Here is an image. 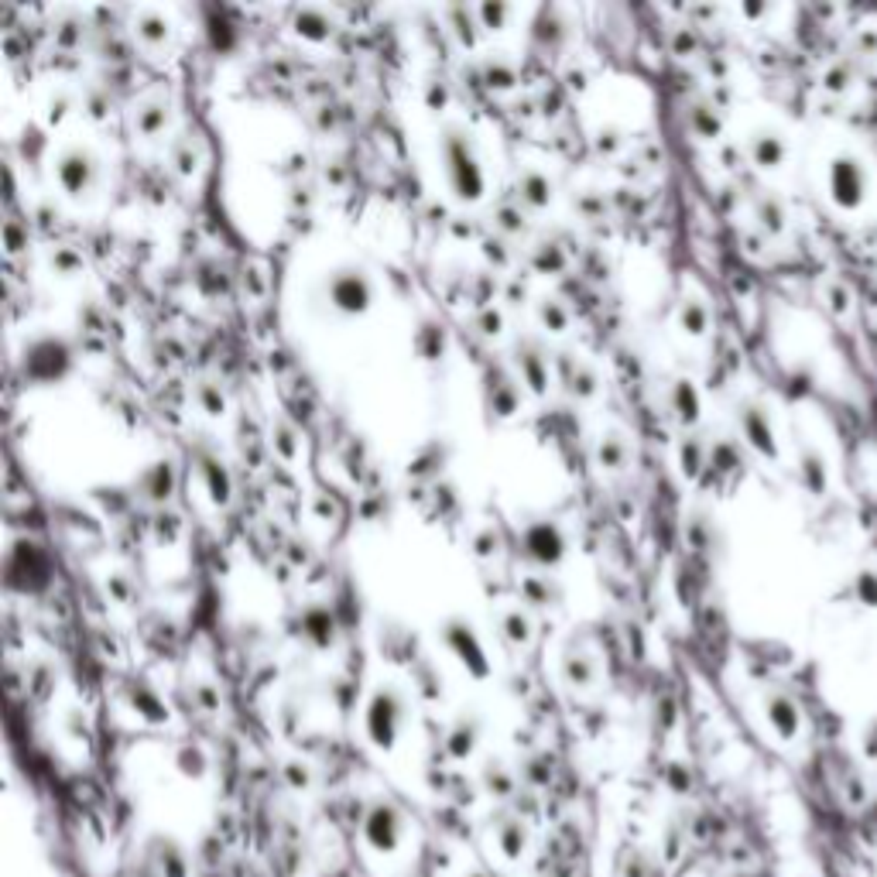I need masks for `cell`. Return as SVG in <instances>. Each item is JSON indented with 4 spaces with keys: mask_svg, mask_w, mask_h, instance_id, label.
<instances>
[{
    "mask_svg": "<svg viewBox=\"0 0 877 877\" xmlns=\"http://www.w3.org/2000/svg\"><path fill=\"white\" fill-rule=\"evenodd\" d=\"M195 470H199V480H203V487H206V494H210V501L216 507L230 504V497H233V476H230L227 463L220 456H212L210 449H199L195 453Z\"/></svg>",
    "mask_w": 877,
    "mask_h": 877,
    "instance_id": "obj_12",
    "label": "cell"
},
{
    "mask_svg": "<svg viewBox=\"0 0 877 877\" xmlns=\"http://www.w3.org/2000/svg\"><path fill=\"white\" fill-rule=\"evenodd\" d=\"M107 589L114 593L117 600H127V597H130V589H127V580H124V572H114V576L107 580Z\"/></svg>",
    "mask_w": 877,
    "mask_h": 877,
    "instance_id": "obj_60",
    "label": "cell"
},
{
    "mask_svg": "<svg viewBox=\"0 0 877 877\" xmlns=\"http://www.w3.org/2000/svg\"><path fill=\"white\" fill-rule=\"evenodd\" d=\"M193 394H195V405L203 408L206 415H212V419L227 415V394L220 391V384H216V381H199Z\"/></svg>",
    "mask_w": 877,
    "mask_h": 877,
    "instance_id": "obj_36",
    "label": "cell"
},
{
    "mask_svg": "<svg viewBox=\"0 0 877 877\" xmlns=\"http://www.w3.org/2000/svg\"><path fill=\"white\" fill-rule=\"evenodd\" d=\"M802 480H806V487L813 490V494H823L829 484V473H826V463H823V456L813 453V449H806L802 453Z\"/></svg>",
    "mask_w": 877,
    "mask_h": 877,
    "instance_id": "obj_39",
    "label": "cell"
},
{
    "mask_svg": "<svg viewBox=\"0 0 877 877\" xmlns=\"http://www.w3.org/2000/svg\"><path fill=\"white\" fill-rule=\"evenodd\" d=\"M679 325H683V333H689V336H703L710 329V309L699 298H685L683 306H679Z\"/></svg>",
    "mask_w": 877,
    "mask_h": 877,
    "instance_id": "obj_34",
    "label": "cell"
},
{
    "mask_svg": "<svg viewBox=\"0 0 877 877\" xmlns=\"http://www.w3.org/2000/svg\"><path fill=\"white\" fill-rule=\"evenodd\" d=\"M86 114L93 117V120H103V117L110 114V93L90 90V97H86Z\"/></svg>",
    "mask_w": 877,
    "mask_h": 877,
    "instance_id": "obj_52",
    "label": "cell"
},
{
    "mask_svg": "<svg viewBox=\"0 0 877 877\" xmlns=\"http://www.w3.org/2000/svg\"><path fill=\"white\" fill-rule=\"evenodd\" d=\"M514 367H518L521 384L535 398L549 394V357L535 340H528V336L514 340Z\"/></svg>",
    "mask_w": 877,
    "mask_h": 877,
    "instance_id": "obj_9",
    "label": "cell"
},
{
    "mask_svg": "<svg viewBox=\"0 0 877 877\" xmlns=\"http://www.w3.org/2000/svg\"><path fill=\"white\" fill-rule=\"evenodd\" d=\"M438 637H442V645L449 648V655L470 672L473 679H487L490 675L487 648H484V641H480V634H476V627H473L470 620L449 618L446 624H442Z\"/></svg>",
    "mask_w": 877,
    "mask_h": 877,
    "instance_id": "obj_5",
    "label": "cell"
},
{
    "mask_svg": "<svg viewBox=\"0 0 877 877\" xmlns=\"http://www.w3.org/2000/svg\"><path fill=\"white\" fill-rule=\"evenodd\" d=\"M292 28L298 38H306V42H312V45H319V42H325V38L333 34V21H329L319 7H302V11H295Z\"/></svg>",
    "mask_w": 877,
    "mask_h": 877,
    "instance_id": "obj_21",
    "label": "cell"
},
{
    "mask_svg": "<svg viewBox=\"0 0 877 877\" xmlns=\"http://www.w3.org/2000/svg\"><path fill=\"white\" fill-rule=\"evenodd\" d=\"M501 631L504 637L511 641V645H532V618L521 610V607H511V610H504L501 614Z\"/></svg>",
    "mask_w": 877,
    "mask_h": 877,
    "instance_id": "obj_31",
    "label": "cell"
},
{
    "mask_svg": "<svg viewBox=\"0 0 877 877\" xmlns=\"http://www.w3.org/2000/svg\"><path fill=\"white\" fill-rule=\"evenodd\" d=\"M130 703H134V710L141 716H147L151 723H162V720H168V710H165V703L151 689H147L145 683H134L130 685Z\"/></svg>",
    "mask_w": 877,
    "mask_h": 877,
    "instance_id": "obj_32",
    "label": "cell"
},
{
    "mask_svg": "<svg viewBox=\"0 0 877 877\" xmlns=\"http://www.w3.org/2000/svg\"><path fill=\"white\" fill-rule=\"evenodd\" d=\"M521 405V388L514 384V377L501 371V367H490L487 371V408L497 419H511Z\"/></svg>",
    "mask_w": 877,
    "mask_h": 877,
    "instance_id": "obj_13",
    "label": "cell"
},
{
    "mask_svg": "<svg viewBox=\"0 0 877 877\" xmlns=\"http://www.w3.org/2000/svg\"><path fill=\"white\" fill-rule=\"evenodd\" d=\"M271 446H275V453L281 456L285 463H295V459H298V453H302L298 432H295L292 422H285V419H278V422L271 425Z\"/></svg>",
    "mask_w": 877,
    "mask_h": 877,
    "instance_id": "obj_33",
    "label": "cell"
},
{
    "mask_svg": "<svg viewBox=\"0 0 877 877\" xmlns=\"http://www.w3.org/2000/svg\"><path fill=\"white\" fill-rule=\"evenodd\" d=\"M175 484H179V473H175V463L172 459H158L151 463L141 480H137V494L151 504H165L172 494H175Z\"/></svg>",
    "mask_w": 877,
    "mask_h": 877,
    "instance_id": "obj_14",
    "label": "cell"
},
{
    "mask_svg": "<svg viewBox=\"0 0 877 877\" xmlns=\"http://www.w3.org/2000/svg\"><path fill=\"white\" fill-rule=\"evenodd\" d=\"M566 384H569V394H576V398H593L600 381H597V374H593V367H586V363L576 360V367H569Z\"/></svg>",
    "mask_w": 877,
    "mask_h": 877,
    "instance_id": "obj_41",
    "label": "cell"
},
{
    "mask_svg": "<svg viewBox=\"0 0 877 877\" xmlns=\"http://www.w3.org/2000/svg\"><path fill=\"white\" fill-rule=\"evenodd\" d=\"M134 34H137V42H141V45H147V49H158V45H165V42H168V21H165V14H158V11H145V14H137Z\"/></svg>",
    "mask_w": 877,
    "mask_h": 877,
    "instance_id": "obj_25",
    "label": "cell"
},
{
    "mask_svg": "<svg viewBox=\"0 0 877 877\" xmlns=\"http://www.w3.org/2000/svg\"><path fill=\"white\" fill-rule=\"evenodd\" d=\"M4 572H7V586L11 589L34 597V593H42L52 583V559L38 542L21 538V542H14V549L7 552Z\"/></svg>",
    "mask_w": 877,
    "mask_h": 877,
    "instance_id": "obj_3",
    "label": "cell"
},
{
    "mask_svg": "<svg viewBox=\"0 0 877 877\" xmlns=\"http://www.w3.org/2000/svg\"><path fill=\"white\" fill-rule=\"evenodd\" d=\"M438 155H442V168H446V182L459 203H476L484 199L487 179H484V165L476 158V145L473 134L459 124H446L442 137H438Z\"/></svg>",
    "mask_w": 877,
    "mask_h": 877,
    "instance_id": "obj_1",
    "label": "cell"
},
{
    "mask_svg": "<svg viewBox=\"0 0 877 877\" xmlns=\"http://www.w3.org/2000/svg\"><path fill=\"white\" fill-rule=\"evenodd\" d=\"M446 343H449L446 325L438 323V319H432V316H425L422 323H419V329H415V354H419V360H425V363L442 360Z\"/></svg>",
    "mask_w": 877,
    "mask_h": 877,
    "instance_id": "obj_17",
    "label": "cell"
},
{
    "mask_svg": "<svg viewBox=\"0 0 877 877\" xmlns=\"http://www.w3.org/2000/svg\"><path fill=\"white\" fill-rule=\"evenodd\" d=\"M532 268H535L538 275H559V271H566V254H562V247L542 240V244L532 250Z\"/></svg>",
    "mask_w": 877,
    "mask_h": 877,
    "instance_id": "obj_35",
    "label": "cell"
},
{
    "mask_svg": "<svg viewBox=\"0 0 877 877\" xmlns=\"http://www.w3.org/2000/svg\"><path fill=\"white\" fill-rule=\"evenodd\" d=\"M507 17H511V7L501 4V0H494V4L487 0V4L476 7V21H480V28H487V32H504Z\"/></svg>",
    "mask_w": 877,
    "mask_h": 877,
    "instance_id": "obj_45",
    "label": "cell"
},
{
    "mask_svg": "<svg viewBox=\"0 0 877 877\" xmlns=\"http://www.w3.org/2000/svg\"><path fill=\"white\" fill-rule=\"evenodd\" d=\"M476 733H480L476 720H473V716H459L456 727L449 731V737H446V750H449L453 758H467V754L476 748Z\"/></svg>",
    "mask_w": 877,
    "mask_h": 877,
    "instance_id": "obj_28",
    "label": "cell"
},
{
    "mask_svg": "<svg viewBox=\"0 0 877 877\" xmlns=\"http://www.w3.org/2000/svg\"><path fill=\"white\" fill-rule=\"evenodd\" d=\"M449 17H453L456 24V38H459V45H467V49H473L476 45V11H467V7H453L449 11Z\"/></svg>",
    "mask_w": 877,
    "mask_h": 877,
    "instance_id": "obj_44",
    "label": "cell"
},
{
    "mask_svg": "<svg viewBox=\"0 0 877 877\" xmlns=\"http://www.w3.org/2000/svg\"><path fill=\"white\" fill-rule=\"evenodd\" d=\"M172 120V103L168 99H145L137 110H134V130L145 134V137H155L162 134Z\"/></svg>",
    "mask_w": 877,
    "mask_h": 877,
    "instance_id": "obj_19",
    "label": "cell"
},
{
    "mask_svg": "<svg viewBox=\"0 0 877 877\" xmlns=\"http://www.w3.org/2000/svg\"><path fill=\"white\" fill-rule=\"evenodd\" d=\"M672 52H675V55H693V52H696V34H693V28H679V32H675V38H672Z\"/></svg>",
    "mask_w": 877,
    "mask_h": 877,
    "instance_id": "obj_57",
    "label": "cell"
},
{
    "mask_svg": "<svg viewBox=\"0 0 877 877\" xmlns=\"http://www.w3.org/2000/svg\"><path fill=\"white\" fill-rule=\"evenodd\" d=\"M72 363H76V354H72L69 340H62V336H38V340L24 346L21 371L34 384H59V381L69 377Z\"/></svg>",
    "mask_w": 877,
    "mask_h": 877,
    "instance_id": "obj_2",
    "label": "cell"
},
{
    "mask_svg": "<svg viewBox=\"0 0 877 877\" xmlns=\"http://www.w3.org/2000/svg\"><path fill=\"white\" fill-rule=\"evenodd\" d=\"M768 720H771V727H775V731H778L781 737H796V733H798V723H802V716H798V706L788 696H785V693H775V696H768Z\"/></svg>",
    "mask_w": 877,
    "mask_h": 877,
    "instance_id": "obj_23",
    "label": "cell"
},
{
    "mask_svg": "<svg viewBox=\"0 0 877 877\" xmlns=\"http://www.w3.org/2000/svg\"><path fill=\"white\" fill-rule=\"evenodd\" d=\"M679 463H683V473L689 480H696L703 467H710V449L703 446L699 436H685L683 446H679Z\"/></svg>",
    "mask_w": 877,
    "mask_h": 877,
    "instance_id": "obj_30",
    "label": "cell"
},
{
    "mask_svg": "<svg viewBox=\"0 0 877 877\" xmlns=\"http://www.w3.org/2000/svg\"><path fill=\"white\" fill-rule=\"evenodd\" d=\"M97 175H99V158L90 147L72 145L65 147V151H59V158H55V182H59V189L65 195L90 193L97 185Z\"/></svg>",
    "mask_w": 877,
    "mask_h": 877,
    "instance_id": "obj_7",
    "label": "cell"
},
{
    "mask_svg": "<svg viewBox=\"0 0 877 877\" xmlns=\"http://www.w3.org/2000/svg\"><path fill=\"white\" fill-rule=\"evenodd\" d=\"M521 555L528 562H535V566H545V569L559 566L566 559V535H562V528L549 518L524 524V532H521Z\"/></svg>",
    "mask_w": 877,
    "mask_h": 877,
    "instance_id": "obj_8",
    "label": "cell"
},
{
    "mask_svg": "<svg viewBox=\"0 0 877 877\" xmlns=\"http://www.w3.org/2000/svg\"><path fill=\"white\" fill-rule=\"evenodd\" d=\"M80 264H82V258L72 250V247H59V250L52 254V268H55L59 275H72Z\"/></svg>",
    "mask_w": 877,
    "mask_h": 877,
    "instance_id": "obj_50",
    "label": "cell"
},
{
    "mask_svg": "<svg viewBox=\"0 0 877 877\" xmlns=\"http://www.w3.org/2000/svg\"><path fill=\"white\" fill-rule=\"evenodd\" d=\"M497 545H501V538H497V532H494V528H484L480 535L473 538V552L480 555V559H490V555H497Z\"/></svg>",
    "mask_w": 877,
    "mask_h": 877,
    "instance_id": "obj_53",
    "label": "cell"
},
{
    "mask_svg": "<svg viewBox=\"0 0 877 877\" xmlns=\"http://www.w3.org/2000/svg\"><path fill=\"white\" fill-rule=\"evenodd\" d=\"M405 720V699L394 685H381L367 703V733L377 748L391 750Z\"/></svg>",
    "mask_w": 877,
    "mask_h": 877,
    "instance_id": "obj_6",
    "label": "cell"
},
{
    "mask_svg": "<svg viewBox=\"0 0 877 877\" xmlns=\"http://www.w3.org/2000/svg\"><path fill=\"white\" fill-rule=\"evenodd\" d=\"M394 833H398V813L391 806H377L367 819V836L377 846H394Z\"/></svg>",
    "mask_w": 877,
    "mask_h": 877,
    "instance_id": "obj_26",
    "label": "cell"
},
{
    "mask_svg": "<svg viewBox=\"0 0 877 877\" xmlns=\"http://www.w3.org/2000/svg\"><path fill=\"white\" fill-rule=\"evenodd\" d=\"M668 408L675 415L679 425H696L699 411H703V401H699V391L689 377H675L672 388H668Z\"/></svg>",
    "mask_w": 877,
    "mask_h": 877,
    "instance_id": "obj_16",
    "label": "cell"
},
{
    "mask_svg": "<svg viewBox=\"0 0 877 877\" xmlns=\"http://www.w3.org/2000/svg\"><path fill=\"white\" fill-rule=\"evenodd\" d=\"M750 158H754V165H761V168H778L781 162H785V137H781L778 130H758L754 137H750Z\"/></svg>",
    "mask_w": 877,
    "mask_h": 877,
    "instance_id": "obj_20",
    "label": "cell"
},
{
    "mask_svg": "<svg viewBox=\"0 0 877 877\" xmlns=\"http://www.w3.org/2000/svg\"><path fill=\"white\" fill-rule=\"evenodd\" d=\"M737 422H740V432H744V438H748V446L754 449V453L768 456V459L778 456L775 429H771V419H768V411H764L761 405L744 401V405L737 408Z\"/></svg>",
    "mask_w": 877,
    "mask_h": 877,
    "instance_id": "obj_10",
    "label": "cell"
},
{
    "mask_svg": "<svg viewBox=\"0 0 877 877\" xmlns=\"http://www.w3.org/2000/svg\"><path fill=\"white\" fill-rule=\"evenodd\" d=\"M521 597H524V603H532V607H549V603H555L562 597V589L549 576H528V580H521Z\"/></svg>",
    "mask_w": 877,
    "mask_h": 877,
    "instance_id": "obj_27",
    "label": "cell"
},
{
    "mask_svg": "<svg viewBox=\"0 0 877 877\" xmlns=\"http://www.w3.org/2000/svg\"><path fill=\"white\" fill-rule=\"evenodd\" d=\"M754 216L768 233H781L785 230V206H781L775 195H761L758 206H754Z\"/></svg>",
    "mask_w": 877,
    "mask_h": 877,
    "instance_id": "obj_40",
    "label": "cell"
},
{
    "mask_svg": "<svg viewBox=\"0 0 877 877\" xmlns=\"http://www.w3.org/2000/svg\"><path fill=\"white\" fill-rule=\"evenodd\" d=\"M627 459H631V446H627V438L620 436L618 429L603 432L600 442H597V463H600V470H624V467H627Z\"/></svg>",
    "mask_w": 877,
    "mask_h": 877,
    "instance_id": "obj_22",
    "label": "cell"
},
{
    "mask_svg": "<svg viewBox=\"0 0 877 877\" xmlns=\"http://www.w3.org/2000/svg\"><path fill=\"white\" fill-rule=\"evenodd\" d=\"M195 696H199V706H203V710H216V706H220V696L212 693L210 683H199V685H195Z\"/></svg>",
    "mask_w": 877,
    "mask_h": 877,
    "instance_id": "obj_58",
    "label": "cell"
},
{
    "mask_svg": "<svg viewBox=\"0 0 877 877\" xmlns=\"http://www.w3.org/2000/svg\"><path fill=\"white\" fill-rule=\"evenodd\" d=\"M473 329L480 333V336H501L504 329V316L494 306H484V309L473 316Z\"/></svg>",
    "mask_w": 877,
    "mask_h": 877,
    "instance_id": "obj_47",
    "label": "cell"
},
{
    "mask_svg": "<svg viewBox=\"0 0 877 877\" xmlns=\"http://www.w3.org/2000/svg\"><path fill=\"white\" fill-rule=\"evenodd\" d=\"M562 675H566L569 685L589 689V685L597 683V662H593V655H586V651H569L566 658H562Z\"/></svg>",
    "mask_w": 877,
    "mask_h": 877,
    "instance_id": "obj_24",
    "label": "cell"
},
{
    "mask_svg": "<svg viewBox=\"0 0 877 877\" xmlns=\"http://www.w3.org/2000/svg\"><path fill=\"white\" fill-rule=\"evenodd\" d=\"M689 127H693L696 137L710 141V137L720 134V114H716L710 103H693L689 107Z\"/></svg>",
    "mask_w": 877,
    "mask_h": 877,
    "instance_id": "obj_37",
    "label": "cell"
},
{
    "mask_svg": "<svg viewBox=\"0 0 877 877\" xmlns=\"http://www.w3.org/2000/svg\"><path fill=\"white\" fill-rule=\"evenodd\" d=\"M179 764H182V771H185V775H203V768H206V761H203V750H195V748L182 750Z\"/></svg>",
    "mask_w": 877,
    "mask_h": 877,
    "instance_id": "obj_56",
    "label": "cell"
},
{
    "mask_svg": "<svg viewBox=\"0 0 877 877\" xmlns=\"http://www.w3.org/2000/svg\"><path fill=\"white\" fill-rule=\"evenodd\" d=\"M298 634L309 641L312 648H329L336 641V620L329 614V607H323V603L306 607L302 618H298Z\"/></svg>",
    "mask_w": 877,
    "mask_h": 877,
    "instance_id": "obj_15",
    "label": "cell"
},
{
    "mask_svg": "<svg viewBox=\"0 0 877 877\" xmlns=\"http://www.w3.org/2000/svg\"><path fill=\"white\" fill-rule=\"evenodd\" d=\"M199 158H203V155H199V145H195L189 134L172 147V165H175L179 175H193L195 168H199Z\"/></svg>",
    "mask_w": 877,
    "mask_h": 877,
    "instance_id": "obj_43",
    "label": "cell"
},
{
    "mask_svg": "<svg viewBox=\"0 0 877 877\" xmlns=\"http://www.w3.org/2000/svg\"><path fill=\"white\" fill-rule=\"evenodd\" d=\"M518 199H521V206H528V210H545V206L552 203V182H549V175H542L538 168L521 172Z\"/></svg>",
    "mask_w": 877,
    "mask_h": 877,
    "instance_id": "obj_18",
    "label": "cell"
},
{
    "mask_svg": "<svg viewBox=\"0 0 877 877\" xmlns=\"http://www.w3.org/2000/svg\"><path fill=\"white\" fill-rule=\"evenodd\" d=\"M4 237H7V250H11V254H17V250L24 247V240H21V227H17V220H7V227H4Z\"/></svg>",
    "mask_w": 877,
    "mask_h": 877,
    "instance_id": "obj_59",
    "label": "cell"
},
{
    "mask_svg": "<svg viewBox=\"0 0 877 877\" xmlns=\"http://www.w3.org/2000/svg\"><path fill=\"white\" fill-rule=\"evenodd\" d=\"M480 72H484V82H487L490 90H497V93L511 90V86L518 82V76H514V65L504 62V59H497V55H494V59H487Z\"/></svg>",
    "mask_w": 877,
    "mask_h": 877,
    "instance_id": "obj_38",
    "label": "cell"
},
{
    "mask_svg": "<svg viewBox=\"0 0 877 877\" xmlns=\"http://www.w3.org/2000/svg\"><path fill=\"white\" fill-rule=\"evenodd\" d=\"M487 778H490V785H494V764L487 768ZM497 788H501V792H511V778H507V775H497Z\"/></svg>",
    "mask_w": 877,
    "mask_h": 877,
    "instance_id": "obj_61",
    "label": "cell"
},
{
    "mask_svg": "<svg viewBox=\"0 0 877 877\" xmlns=\"http://www.w3.org/2000/svg\"><path fill=\"white\" fill-rule=\"evenodd\" d=\"M494 227L501 230V237H518V233H524V212L514 210V206H501V210L494 212Z\"/></svg>",
    "mask_w": 877,
    "mask_h": 877,
    "instance_id": "obj_46",
    "label": "cell"
},
{
    "mask_svg": "<svg viewBox=\"0 0 877 877\" xmlns=\"http://www.w3.org/2000/svg\"><path fill=\"white\" fill-rule=\"evenodd\" d=\"M538 319L549 333H566L569 329V309L559 298H542L538 302Z\"/></svg>",
    "mask_w": 877,
    "mask_h": 877,
    "instance_id": "obj_42",
    "label": "cell"
},
{
    "mask_svg": "<svg viewBox=\"0 0 877 877\" xmlns=\"http://www.w3.org/2000/svg\"><path fill=\"white\" fill-rule=\"evenodd\" d=\"M179 514H172V511H162L158 514V521H155V538L158 542H165V545H172L175 538H179Z\"/></svg>",
    "mask_w": 877,
    "mask_h": 877,
    "instance_id": "obj_49",
    "label": "cell"
},
{
    "mask_svg": "<svg viewBox=\"0 0 877 877\" xmlns=\"http://www.w3.org/2000/svg\"><path fill=\"white\" fill-rule=\"evenodd\" d=\"M857 597H861L867 607H877V572L874 569H863L857 576Z\"/></svg>",
    "mask_w": 877,
    "mask_h": 877,
    "instance_id": "obj_51",
    "label": "cell"
},
{
    "mask_svg": "<svg viewBox=\"0 0 877 877\" xmlns=\"http://www.w3.org/2000/svg\"><path fill=\"white\" fill-rule=\"evenodd\" d=\"M82 34H86V28H80L76 21H65L62 28H55V42L62 45V49H76L82 42Z\"/></svg>",
    "mask_w": 877,
    "mask_h": 877,
    "instance_id": "obj_54",
    "label": "cell"
},
{
    "mask_svg": "<svg viewBox=\"0 0 877 877\" xmlns=\"http://www.w3.org/2000/svg\"><path fill=\"white\" fill-rule=\"evenodd\" d=\"M425 107L429 110H446L449 107V82L446 80L425 82Z\"/></svg>",
    "mask_w": 877,
    "mask_h": 877,
    "instance_id": "obj_48",
    "label": "cell"
},
{
    "mask_svg": "<svg viewBox=\"0 0 877 877\" xmlns=\"http://www.w3.org/2000/svg\"><path fill=\"white\" fill-rule=\"evenodd\" d=\"M829 189H833V199H836L844 210H853V206L863 199V189H867L863 165L853 162V158H836L833 168H829Z\"/></svg>",
    "mask_w": 877,
    "mask_h": 877,
    "instance_id": "obj_11",
    "label": "cell"
},
{
    "mask_svg": "<svg viewBox=\"0 0 877 877\" xmlns=\"http://www.w3.org/2000/svg\"><path fill=\"white\" fill-rule=\"evenodd\" d=\"M504 247H507L504 237H487V240H484V258L494 260L497 268H504V264L511 260V250H504Z\"/></svg>",
    "mask_w": 877,
    "mask_h": 877,
    "instance_id": "obj_55",
    "label": "cell"
},
{
    "mask_svg": "<svg viewBox=\"0 0 877 877\" xmlns=\"http://www.w3.org/2000/svg\"><path fill=\"white\" fill-rule=\"evenodd\" d=\"M442 463H446V446L429 442L422 453L408 463V476H411V480H429V476H436V473L442 470Z\"/></svg>",
    "mask_w": 877,
    "mask_h": 877,
    "instance_id": "obj_29",
    "label": "cell"
},
{
    "mask_svg": "<svg viewBox=\"0 0 877 877\" xmlns=\"http://www.w3.org/2000/svg\"><path fill=\"white\" fill-rule=\"evenodd\" d=\"M325 298L340 316H363L374 306V281L357 264H343L325 275Z\"/></svg>",
    "mask_w": 877,
    "mask_h": 877,
    "instance_id": "obj_4",
    "label": "cell"
}]
</instances>
